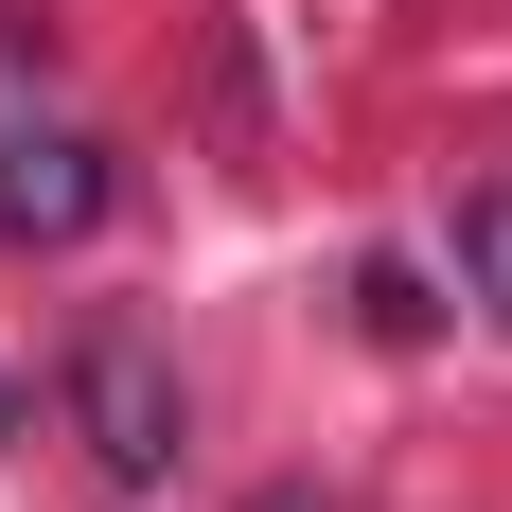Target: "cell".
<instances>
[{"label": "cell", "mask_w": 512, "mask_h": 512, "mask_svg": "<svg viewBox=\"0 0 512 512\" xmlns=\"http://www.w3.org/2000/svg\"><path fill=\"white\" fill-rule=\"evenodd\" d=\"M460 265H477V301L512 318V195H477V212H460Z\"/></svg>", "instance_id": "obj_3"}, {"label": "cell", "mask_w": 512, "mask_h": 512, "mask_svg": "<svg viewBox=\"0 0 512 512\" xmlns=\"http://www.w3.org/2000/svg\"><path fill=\"white\" fill-rule=\"evenodd\" d=\"M89 212H106V159H89V142H53V124L0 142V230H18V248H71Z\"/></svg>", "instance_id": "obj_2"}, {"label": "cell", "mask_w": 512, "mask_h": 512, "mask_svg": "<svg viewBox=\"0 0 512 512\" xmlns=\"http://www.w3.org/2000/svg\"><path fill=\"white\" fill-rule=\"evenodd\" d=\"M265 512H318V495H265Z\"/></svg>", "instance_id": "obj_4"}, {"label": "cell", "mask_w": 512, "mask_h": 512, "mask_svg": "<svg viewBox=\"0 0 512 512\" xmlns=\"http://www.w3.org/2000/svg\"><path fill=\"white\" fill-rule=\"evenodd\" d=\"M71 424H89L106 477H159V460H177V371H159L124 318H89V354H71Z\"/></svg>", "instance_id": "obj_1"}]
</instances>
